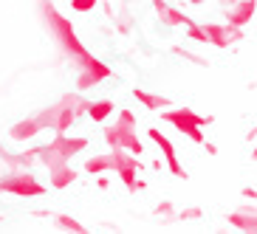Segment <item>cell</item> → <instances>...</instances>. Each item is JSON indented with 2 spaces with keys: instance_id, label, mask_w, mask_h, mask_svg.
Masks as SVG:
<instances>
[{
  "instance_id": "12",
  "label": "cell",
  "mask_w": 257,
  "mask_h": 234,
  "mask_svg": "<svg viewBox=\"0 0 257 234\" xmlns=\"http://www.w3.org/2000/svg\"><path fill=\"white\" fill-rule=\"evenodd\" d=\"M74 181H76V172L71 169V164H60V166H54V169H48V183L54 189H65Z\"/></svg>"
},
{
  "instance_id": "4",
  "label": "cell",
  "mask_w": 257,
  "mask_h": 234,
  "mask_svg": "<svg viewBox=\"0 0 257 234\" xmlns=\"http://www.w3.org/2000/svg\"><path fill=\"white\" fill-rule=\"evenodd\" d=\"M110 161H113V172L119 175V181L130 189V192H139L144 189V181H136V172L144 164H139V155L130 150H121V147H113L110 152Z\"/></svg>"
},
{
  "instance_id": "5",
  "label": "cell",
  "mask_w": 257,
  "mask_h": 234,
  "mask_svg": "<svg viewBox=\"0 0 257 234\" xmlns=\"http://www.w3.org/2000/svg\"><path fill=\"white\" fill-rule=\"evenodd\" d=\"M0 192L20 195V197H37V195H46V186L40 181H34L31 175L20 172V175H6V178H0Z\"/></svg>"
},
{
  "instance_id": "27",
  "label": "cell",
  "mask_w": 257,
  "mask_h": 234,
  "mask_svg": "<svg viewBox=\"0 0 257 234\" xmlns=\"http://www.w3.org/2000/svg\"><path fill=\"white\" fill-rule=\"evenodd\" d=\"M189 3H192V6H198V3H204V0H189Z\"/></svg>"
},
{
  "instance_id": "19",
  "label": "cell",
  "mask_w": 257,
  "mask_h": 234,
  "mask_svg": "<svg viewBox=\"0 0 257 234\" xmlns=\"http://www.w3.org/2000/svg\"><path fill=\"white\" fill-rule=\"evenodd\" d=\"M116 124H121V127H133V130H136V127H139V119L133 116V110H121L119 119H116Z\"/></svg>"
},
{
  "instance_id": "20",
  "label": "cell",
  "mask_w": 257,
  "mask_h": 234,
  "mask_svg": "<svg viewBox=\"0 0 257 234\" xmlns=\"http://www.w3.org/2000/svg\"><path fill=\"white\" fill-rule=\"evenodd\" d=\"M173 51H175V57H184V60L195 62V65H201V68H206V65H209V62H206L204 57H195L192 51H184V48H173Z\"/></svg>"
},
{
  "instance_id": "10",
  "label": "cell",
  "mask_w": 257,
  "mask_h": 234,
  "mask_svg": "<svg viewBox=\"0 0 257 234\" xmlns=\"http://www.w3.org/2000/svg\"><path fill=\"white\" fill-rule=\"evenodd\" d=\"M254 12H257V0H237V3H232L226 9V20H229V26L243 29L254 17Z\"/></svg>"
},
{
  "instance_id": "3",
  "label": "cell",
  "mask_w": 257,
  "mask_h": 234,
  "mask_svg": "<svg viewBox=\"0 0 257 234\" xmlns=\"http://www.w3.org/2000/svg\"><path fill=\"white\" fill-rule=\"evenodd\" d=\"M161 119L167 121V124H173L178 133H184V136L189 138V141L195 144H206L204 141V133H201V127L204 124H212V116H198L195 110H189V107H175V110H164L161 113Z\"/></svg>"
},
{
  "instance_id": "18",
  "label": "cell",
  "mask_w": 257,
  "mask_h": 234,
  "mask_svg": "<svg viewBox=\"0 0 257 234\" xmlns=\"http://www.w3.org/2000/svg\"><path fill=\"white\" fill-rule=\"evenodd\" d=\"M57 226H60V228H68V231H76V234H85V231H88V228H85L79 220L68 217V214H60V217H57Z\"/></svg>"
},
{
  "instance_id": "21",
  "label": "cell",
  "mask_w": 257,
  "mask_h": 234,
  "mask_svg": "<svg viewBox=\"0 0 257 234\" xmlns=\"http://www.w3.org/2000/svg\"><path fill=\"white\" fill-rule=\"evenodd\" d=\"M204 214V211L198 209V206H189V209H184V211H178V220H198Z\"/></svg>"
},
{
  "instance_id": "28",
  "label": "cell",
  "mask_w": 257,
  "mask_h": 234,
  "mask_svg": "<svg viewBox=\"0 0 257 234\" xmlns=\"http://www.w3.org/2000/svg\"><path fill=\"white\" fill-rule=\"evenodd\" d=\"M251 158H254V161H257V147H254V152H251Z\"/></svg>"
},
{
  "instance_id": "13",
  "label": "cell",
  "mask_w": 257,
  "mask_h": 234,
  "mask_svg": "<svg viewBox=\"0 0 257 234\" xmlns=\"http://www.w3.org/2000/svg\"><path fill=\"white\" fill-rule=\"evenodd\" d=\"M133 99L142 102L147 110H167V107H170V99H167V96L150 93V91H144V88H133Z\"/></svg>"
},
{
  "instance_id": "23",
  "label": "cell",
  "mask_w": 257,
  "mask_h": 234,
  "mask_svg": "<svg viewBox=\"0 0 257 234\" xmlns=\"http://www.w3.org/2000/svg\"><path fill=\"white\" fill-rule=\"evenodd\" d=\"M156 211H159V214H164V217H178V214L173 211V203H170V200H161V203L156 206Z\"/></svg>"
},
{
  "instance_id": "1",
  "label": "cell",
  "mask_w": 257,
  "mask_h": 234,
  "mask_svg": "<svg viewBox=\"0 0 257 234\" xmlns=\"http://www.w3.org/2000/svg\"><path fill=\"white\" fill-rule=\"evenodd\" d=\"M43 15L48 17V29H51L54 40L60 43V48H62L65 54H71V57H74V60L79 62V65H82V62L88 60V57H93V54L88 51V48H85L82 43H79V40H76L74 26H71L68 17H62L60 12H57L54 6H48V3H46V9H43Z\"/></svg>"
},
{
  "instance_id": "25",
  "label": "cell",
  "mask_w": 257,
  "mask_h": 234,
  "mask_svg": "<svg viewBox=\"0 0 257 234\" xmlns=\"http://www.w3.org/2000/svg\"><path fill=\"white\" fill-rule=\"evenodd\" d=\"M96 186H99V189H107V186H110V181H107L105 175H99V181H96Z\"/></svg>"
},
{
  "instance_id": "29",
  "label": "cell",
  "mask_w": 257,
  "mask_h": 234,
  "mask_svg": "<svg viewBox=\"0 0 257 234\" xmlns=\"http://www.w3.org/2000/svg\"><path fill=\"white\" fill-rule=\"evenodd\" d=\"M121 3H124V6H127V0H121Z\"/></svg>"
},
{
  "instance_id": "16",
  "label": "cell",
  "mask_w": 257,
  "mask_h": 234,
  "mask_svg": "<svg viewBox=\"0 0 257 234\" xmlns=\"http://www.w3.org/2000/svg\"><path fill=\"white\" fill-rule=\"evenodd\" d=\"M102 79H105V76L99 74V71H93V68H82V74L76 76V88H79V91H88V88L99 85Z\"/></svg>"
},
{
  "instance_id": "17",
  "label": "cell",
  "mask_w": 257,
  "mask_h": 234,
  "mask_svg": "<svg viewBox=\"0 0 257 234\" xmlns=\"http://www.w3.org/2000/svg\"><path fill=\"white\" fill-rule=\"evenodd\" d=\"M187 37L189 40H195V43H204V46H209V31H206V26H187Z\"/></svg>"
},
{
  "instance_id": "2",
  "label": "cell",
  "mask_w": 257,
  "mask_h": 234,
  "mask_svg": "<svg viewBox=\"0 0 257 234\" xmlns=\"http://www.w3.org/2000/svg\"><path fill=\"white\" fill-rule=\"evenodd\" d=\"M85 147H88V138H68L65 133H57L54 141L37 147V158H40V164H46L48 169H54V166H60V164H68L76 152H82Z\"/></svg>"
},
{
  "instance_id": "6",
  "label": "cell",
  "mask_w": 257,
  "mask_h": 234,
  "mask_svg": "<svg viewBox=\"0 0 257 234\" xmlns=\"http://www.w3.org/2000/svg\"><path fill=\"white\" fill-rule=\"evenodd\" d=\"M105 141L110 144V147H121V150L136 152V155H142V152H144V144L139 141V136H136V130H133V127L113 124V127L105 130Z\"/></svg>"
},
{
  "instance_id": "11",
  "label": "cell",
  "mask_w": 257,
  "mask_h": 234,
  "mask_svg": "<svg viewBox=\"0 0 257 234\" xmlns=\"http://www.w3.org/2000/svg\"><path fill=\"white\" fill-rule=\"evenodd\" d=\"M40 133H43V124L37 121V116H34V119H23V121H17L15 127L9 130L12 141H29V138L40 136Z\"/></svg>"
},
{
  "instance_id": "15",
  "label": "cell",
  "mask_w": 257,
  "mask_h": 234,
  "mask_svg": "<svg viewBox=\"0 0 257 234\" xmlns=\"http://www.w3.org/2000/svg\"><path fill=\"white\" fill-rule=\"evenodd\" d=\"M107 169H113L110 155H93V158H88V164H85V172L88 175H102V172H107Z\"/></svg>"
},
{
  "instance_id": "7",
  "label": "cell",
  "mask_w": 257,
  "mask_h": 234,
  "mask_svg": "<svg viewBox=\"0 0 257 234\" xmlns=\"http://www.w3.org/2000/svg\"><path fill=\"white\" fill-rule=\"evenodd\" d=\"M147 136H150L153 141H156V147H159V150L164 152L167 169H170V172H173L175 178H184V181H187V169H184V166L178 164V155H175V147H173V141H170V138H167V136L161 133L159 127H150V130H147Z\"/></svg>"
},
{
  "instance_id": "26",
  "label": "cell",
  "mask_w": 257,
  "mask_h": 234,
  "mask_svg": "<svg viewBox=\"0 0 257 234\" xmlns=\"http://www.w3.org/2000/svg\"><path fill=\"white\" fill-rule=\"evenodd\" d=\"M206 147V152H209V155H218V147H215V144H204Z\"/></svg>"
},
{
  "instance_id": "9",
  "label": "cell",
  "mask_w": 257,
  "mask_h": 234,
  "mask_svg": "<svg viewBox=\"0 0 257 234\" xmlns=\"http://www.w3.org/2000/svg\"><path fill=\"white\" fill-rule=\"evenodd\" d=\"M153 12H156V15L161 17V23L170 26V29H175V26H192V20L184 15L181 9L170 6L167 0H153Z\"/></svg>"
},
{
  "instance_id": "24",
  "label": "cell",
  "mask_w": 257,
  "mask_h": 234,
  "mask_svg": "<svg viewBox=\"0 0 257 234\" xmlns=\"http://www.w3.org/2000/svg\"><path fill=\"white\" fill-rule=\"evenodd\" d=\"M243 197H249V200H257V189H243Z\"/></svg>"
},
{
  "instance_id": "8",
  "label": "cell",
  "mask_w": 257,
  "mask_h": 234,
  "mask_svg": "<svg viewBox=\"0 0 257 234\" xmlns=\"http://www.w3.org/2000/svg\"><path fill=\"white\" fill-rule=\"evenodd\" d=\"M206 31H209V46H215V48H229L232 43L243 40V29H237V26L206 23Z\"/></svg>"
},
{
  "instance_id": "14",
  "label": "cell",
  "mask_w": 257,
  "mask_h": 234,
  "mask_svg": "<svg viewBox=\"0 0 257 234\" xmlns=\"http://www.w3.org/2000/svg\"><path fill=\"white\" fill-rule=\"evenodd\" d=\"M110 113H113V102H107V99H102V102H88V116L93 121H105Z\"/></svg>"
},
{
  "instance_id": "22",
  "label": "cell",
  "mask_w": 257,
  "mask_h": 234,
  "mask_svg": "<svg viewBox=\"0 0 257 234\" xmlns=\"http://www.w3.org/2000/svg\"><path fill=\"white\" fill-rule=\"evenodd\" d=\"M96 6V0H71V9L74 12H91Z\"/></svg>"
}]
</instances>
